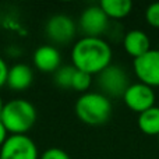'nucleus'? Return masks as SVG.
<instances>
[{
	"label": "nucleus",
	"mask_w": 159,
	"mask_h": 159,
	"mask_svg": "<svg viewBox=\"0 0 159 159\" xmlns=\"http://www.w3.org/2000/svg\"><path fill=\"white\" fill-rule=\"evenodd\" d=\"M34 81V71L31 66L25 63H17L8 69L7 74V85L10 89L16 91V92H21L31 87Z\"/></svg>",
	"instance_id": "nucleus-12"
},
{
	"label": "nucleus",
	"mask_w": 159,
	"mask_h": 159,
	"mask_svg": "<svg viewBox=\"0 0 159 159\" xmlns=\"http://www.w3.org/2000/svg\"><path fill=\"white\" fill-rule=\"evenodd\" d=\"M138 129L147 135H159V106L140 113L137 119Z\"/></svg>",
	"instance_id": "nucleus-14"
},
{
	"label": "nucleus",
	"mask_w": 159,
	"mask_h": 159,
	"mask_svg": "<svg viewBox=\"0 0 159 159\" xmlns=\"http://www.w3.org/2000/svg\"><path fill=\"white\" fill-rule=\"evenodd\" d=\"M8 137V131L6 130V127L3 126V123L0 121V148L3 147V144L6 143V140H7Z\"/></svg>",
	"instance_id": "nucleus-20"
},
{
	"label": "nucleus",
	"mask_w": 159,
	"mask_h": 159,
	"mask_svg": "<svg viewBox=\"0 0 159 159\" xmlns=\"http://www.w3.org/2000/svg\"><path fill=\"white\" fill-rule=\"evenodd\" d=\"M39 159H70L69 154L61 148H48L42 155H39Z\"/></svg>",
	"instance_id": "nucleus-18"
},
{
	"label": "nucleus",
	"mask_w": 159,
	"mask_h": 159,
	"mask_svg": "<svg viewBox=\"0 0 159 159\" xmlns=\"http://www.w3.org/2000/svg\"><path fill=\"white\" fill-rule=\"evenodd\" d=\"M74 110L77 117L84 124L93 127L102 126L112 115V102L110 98L102 92L88 91L77 99Z\"/></svg>",
	"instance_id": "nucleus-2"
},
{
	"label": "nucleus",
	"mask_w": 159,
	"mask_h": 159,
	"mask_svg": "<svg viewBox=\"0 0 159 159\" xmlns=\"http://www.w3.org/2000/svg\"><path fill=\"white\" fill-rule=\"evenodd\" d=\"M75 67L73 64H66V66H60L55 73H53V81L61 89H71L73 78H74Z\"/></svg>",
	"instance_id": "nucleus-15"
},
{
	"label": "nucleus",
	"mask_w": 159,
	"mask_h": 159,
	"mask_svg": "<svg viewBox=\"0 0 159 159\" xmlns=\"http://www.w3.org/2000/svg\"><path fill=\"white\" fill-rule=\"evenodd\" d=\"M133 71L138 82L151 88H159V49H149L143 56L133 60Z\"/></svg>",
	"instance_id": "nucleus-6"
},
{
	"label": "nucleus",
	"mask_w": 159,
	"mask_h": 159,
	"mask_svg": "<svg viewBox=\"0 0 159 159\" xmlns=\"http://www.w3.org/2000/svg\"><path fill=\"white\" fill-rule=\"evenodd\" d=\"M92 81H93V77L84 71H80V70L75 69V73H74V78H73V84H71V89L75 91V92H81L85 93L88 92V89L91 88L92 85Z\"/></svg>",
	"instance_id": "nucleus-16"
},
{
	"label": "nucleus",
	"mask_w": 159,
	"mask_h": 159,
	"mask_svg": "<svg viewBox=\"0 0 159 159\" xmlns=\"http://www.w3.org/2000/svg\"><path fill=\"white\" fill-rule=\"evenodd\" d=\"M96 84L99 87V92L106 95L107 98H123L126 89L130 85L129 74L123 67L119 64H110L109 67L101 71L96 75Z\"/></svg>",
	"instance_id": "nucleus-4"
},
{
	"label": "nucleus",
	"mask_w": 159,
	"mask_h": 159,
	"mask_svg": "<svg viewBox=\"0 0 159 159\" xmlns=\"http://www.w3.org/2000/svg\"><path fill=\"white\" fill-rule=\"evenodd\" d=\"M145 21L149 27L159 30V2L152 3L145 8Z\"/></svg>",
	"instance_id": "nucleus-17"
},
{
	"label": "nucleus",
	"mask_w": 159,
	"mask_h": 159,
	"mask_svg": "<svg viewBox=\"0 0 159 159\" xmlns=\"http://www.w3.org/2000/svg\"><path fill=\"white\" fill-rule=\"evenodd\" d=\"M45 32L53 43L66 45L74 39L77 25L71 17L66 14H55L48 20L45 25Z\"/></svg>",
	"instance_id": "nucleus-9"
},
{
	"label": "nucleus",
	"mask_w": 159,
	"mask_h": 159,
	"mask_svg": "<svg viewBox=\"0 0 159 159\" xmlns=\"http://www.w3.org/2000/svg\"><path fill=\"white\" fill-rule=\"evenodd\" d=\"M107 16L103 13L99 4L89 6L81 13L78 20V28L84 36H92V38H102L109 28Z\"/></svg>",
	"instance_id": "nucleus-8"
},
{
	"label": "nucleus",
	"mask_w": 159,
	"mask_h": 159,
	"mask_svg": "<svg viewBox=\"0 0 159 159\" xmlns=\"http://www.w3.org/2000/svg\"><path fill=\"white\" fill-rule=\"evenodd\" d=\"M3 107H4V102H3L2 96H0V115H2V110H3Z\"/></svg>",
	"instance_id": "nucleus-21"
},
{
	"label": "nucleus",
	"mask_w": 159,
	"mask_h": 159,
	"mask_svg": "<svg viewBox=\"0 0 159 159\" xmlns=\"http://www.w3.org/2000/svg\"><path fill=\"white\" fill-rule=\"evenodd\" d=\"M34 66L42 73H55L61 66V56L53 45H42L34 52Z\"/></svg>",
	"instance_id": "nucleus-10"
},
{
	"label": "nucleus",
	"mask_w": 159,
	"mask_h": 159,
	"mask_svg": "<svg viewBox=\"0 0 159 159\" xmlns=\"http://www.w3.org/2000/svg\"><path fill=\"white\" fill-rule=\"evenodd\" d=\"M0 121L10 134H25L36 121V109L30 101L17 98L4 103Z\"/></svg>",
	"instance_id": "nucleus-3"
},
{
	"label": "nucleus",
	"mask_w": 159,
	"mask_h": 159,
	"mask_svg": "<svg viewBox=\"0 0 159 159\" xmlns=\"http://www.w3.org/2000/svg\"><path fill=\"white\" fill-rule=\"evenodd\" d=\"M112 48L103 38L82 36L71 48V64L92 77L112 64Z\"/></svg>",
	"instance_id": "nucleus-1"
},
{
	"label": "nucleus",
	"mask_w": 159,
	"mask_h": 159,
	"mask_svg": "<svg viewBox=\"0 0 159 159\" xmlns=\"http://www.w3.org/2000/svg\"><path fill=\"white\" fill-rule=\"evenodd\" d=\"M123 102L131 112L143 113L155 106L157 93L155 89L143 82H133L129 85L123 95Z\"/></svg>",
	"instance_id": "nucleus-7"
},
{
	"label": "nucleus",
	"mask_w": 159,
	"mask_h": 159,
	"mask_svg": "<svg viewBox=\"0 0 159 159\" xmlns=\"http://www.w3.org/2000/svg\"><path fill=\"white\" fill-rule=\"evenodd\" d=\"M123 48L133 59L143 56L151 49V39L143 30H130L123 36Z\"/></svg>",
	"instance_id": "nucleus-11"
},
{
	"label": "nucleus",
	"mask_w": 159,
	"mask_h": 159,
	"mask_svg": "<svg viewBox=\"0 0 159 159\" xmlns=\"http://www.w3.org/2000/svg\"><path fill=\"white\" fill-rule=\"evenodd\" d=\"M0 159H39L38 147L27 134H10L0 148Z\"/></svg>",
	"instance_id": "nucleus-5"
},
{
	"label": "nucleus",
	"mask_w": 159,
	"mask_h": 159,
	"mask_svg": "<svg viewBox=\"0 0 159 159\" xmlns=\"http://www.w3.org/2000/svg\"><path fill=\"white\" fill-rule=\"evenodd\" d=\"M99 7L109 20H123L131 13L133 3L130 0H102Z\"/></svg>",
	"instance_id": "nucleus-13"
},
{
	"label": "nucleus",
	"mask_w": 159,
	"mask_h": 159,
	"mask_svg": "<svg viewBox=\"0 0 159 159\" xmlns=\"http://www.w3.org/2000/svg\"><path fill=\"white\" fill-rule=\"evenodd\" d=\"M8 69L7 63L4 61V59L0 57V88L4 87L6 82H7V74H8Z\"/></svg>",
	"instance_id": "nucleus-19"
}]
</instances>
